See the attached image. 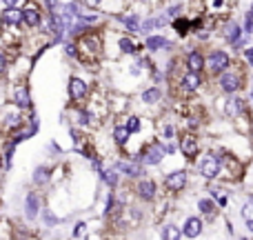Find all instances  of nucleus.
Here are the masks:
<instances>
[{"mask_svg": "<svg viewBox=\"0 0 253 240\" xmlns=\"http://www.w3.org/2000/svg\"><path fill=\"white\" fill-rule=\"evenodd\" d=\"M198 174L205 180H215L220 174H222V156L215 151H207L200 160L196 162Z\"/></svg>", "mask_w": 253, "mask_h": 240, "instance_id": "f257e3e1", "label": "nucleus"}, {"mask_svg": "<svg viewBox=\"0 0 253 240\" xmlns=\"http://www.w3.org/2000/svg\"><path fill=\"white\" fill-rule=\"evenodd\" d=\"M242 87H245V76H242L238 69H227L218 76V89L222 94H227V96L238 94Z\"/></svg>", "mask_w": 253, "mask_h": 240, "instance_id": "f03ea898", "label": "nucleus"}, {"mask_svg": "<svg viewBox=\"0 0 253 240\" xmlns=\"http://www.w3.org/2000/svg\"><path fill=\"white\" fill-rule=\"evenodd\" d=\"M205 58H207L205 69H209L213 76H220L222 71L231 69V53L224 51V49H213V51H209Z\"/></svg>", "mask_w": 253, "mask_h": 240, "instance_id": "7ed1b4c3", "label": "nucleus"}, {"mask_svg": "<svg viewBox=\"0 0 253 240\" xmlns=\"http://www.w3.org/2000/svg\"><path fill=\"white\" fill-rule=\"evenodd\" d=\"M165 156H167V149H165V144L162 143H149V144H144L142 147V151H140V165L142 167H156V165H160L162 160H165Z\"/></svg>", "mask_w": 253, "mask_h": 240, "instance_id": "20e7f679", "label": "nucleus"}, {"mask_svg": "<svg viewBox=\"0 0 253 240\" xmlns=\"http://www.w3.org/2000/svg\"><path fill=\"white\" fill-rule=\"evenodd\" d=\"M178 149H180V153H182L187 160H196V158L200 156V138H198L193 131H187V134L180 138Z\"/></svg>", "mask_w": 253, "mask_h": 240, "instance_id": "39448f33", "label": "nucleus"}, {"mask_svg": "<svg viewBox=\"0 0 253 240\" xmlns=\"http://www.w3.org/2000/svg\"><path fill=\"white\" fill-rule=\"evenodd\" d=\"M22 22V9L20 7H4L0 11V27L2 29H20Z\"/></svg>", "mask_w": 253, "mask_h": 240, "instance_id": "423d86ee", "label": "nucleus"}, {"mask_svg": "<svg viewBox=\"0 0 253 240\" xmlns=\"http://www.w3.org/2000/svg\"><path fill=\"white\" fill-rule=\"evenodd\" d=\"M187 183H189V171L187 169H173L165 176V187L169 189L171 193L182 192V189L187 187Z\"/></svg>", "mask_w": 253, "mask_h": 240, "instance_id": "0eeeda50", "label": "nucleus"}, {"mask_svg": "<svg viewBox=\"0 0 253 240\" xmlns=\"http://www.w3.org/2000/svg\"><path fill=\"white\" fill-rule=\"evenodd\" d=\"M22 22H25L27 29H38V27H42V13H40V7L34 0H29L27 7H22Z\"/></svg>", "mask_w": 253, "mask_h": 240, "instance_id": "6e6552de", "label": "nucleus"}, {"mask_svg": "<svg viewBox=\"0 0 253 240\" xmlns=\"http://www.w3.org/2000/svg\"><path fill=\"white\" fill-rule=\"evenodd\" d=\"M13 105H16L18 111H31L34 109V100H31V94L29 87L22 83H18L13 87Z\"/></svg>", "mask_w": 253, "mask_h": 240, "instance_id": "1a4fd4ad", "label": "nucleus"}, {"mask_svg": "<svg viewBox=\"0 0 253 240\" xmlns=\"http://www.w3.org/2000/svg\"><path fill=\"white\" fill-rule=\"evenodd\" d=\"M67 94H69V100H71V102L84 100V98H87V94H89L87 80L78 78V76H71V78H69V85H67Z\"/></svg>", "mask_w": 253, "mask_h": 240, "instance_id": "9d476101", "label": "nucleus"}, {"mask_svg": "<svg viewBox=\"0 0 253 240\" xmlns=\"http://www.w3.org/2000/svg\"><path fill=\"white\" fill-rule=\"evenodd\" d=\"M202 85H205V80H202V74H198V71H184L180 76V89L184 94H198L202 89Z\"/></svg>", "mask_w": 253, "mask_h": 240, "instance_id": "9b49d317", "label": "nucleus"}, {"mask_svg": "<svg viewBox=\"0 0 253 240\" xmlns=\"http://www.w3.org/2000/svg\"><path fill=\"white\" fill-rule=\"evenodd\" d=\"M144 49H147L149 53H158V51H169L171 47H173V43L171 40H167L162 34H149L147 38H144Z\"/></svg>", "mask_w": 253, "mask_h": 240, "instance_id": "f8f14e48", "label": "nucleus"}, {"mask_svg": "<svg viewBox=\"0 0 253 240\" xmlns=\"http://www.w3.org/2000/svg\"><path fill=\"white\" fill-rule=\"evenodd\" d=\"M47 34H51V40H53V43H62V38H65V34H67V25H65V20H62L60 11H58V13H51V16H49Z\"/></svg>", "mask_w": 253, "mask_h": 240, "instance_id": "ddd939ff", "label": "nucleus"}, {"mask_svg": "<svg viewBox=\"0 0 253 240\" xmlns=\"http://www.w3.org/2000/svg\"><path fill=\"white\" fill-rule=\"evenodd\" d=\"M245 109H247V102L242 100V98H238L236 94L233 96H229L227 100H224V105H222V111H224V116L227 118H240L242 114H245Z\"/></svg>", "mask_w": 253, "mask_h": 240, "instance_id": "4468645a", "label": "nucleus"}, {"mask_svg": "<svg viewBox=\"0 0 253 240\" xmlns=\"http://www.w3.org/2000/svg\"><path fill=\"white\" fill-rule=\"evenodd\" d=\"M116 20H118L120 25H125L129 34H142V18H140V13H135V11L118 13Z\"/></svg>", "mask_w": 253, "mask_h": 240, "instance_id": "2eb2a0df", "label": "nucleus"}, {"mask_svg": "<svg viewBox=\"0 0 253 240\" xmlns=\"http://www.w3.org/2000/svg\"><path fill=\"white\" fill-rule=\"evenodd\" d=\"M184 65H187V71H198V74H200V71L207 67V58H205V53H202L198 47H191L187 51Z\"/></svg>", "mask_w": 253, "mask_h": 240, "instance_id": "dca6fc26", "label": "nucleus"}, {"mask_svg": "<svg viewBox=\"0 0 253 240\" xmlns=\"http://www.w3.org/2000/svg\"><path fill=\"white\" fill-rule=\"evenodd\" d=\"M135 193H138L140 200L151 202L153 198L158 196V187L151 178H138V185H135Z\"/></svg>", "mask_w": 253, "mask_h": 240, "instance_id": "f3484780", "label": "nucleus"}, {"mask_svg": "<svg viewBox=\"0 0 253 240\" xmlns=\"http://www.w3.org/2000/svg\"><path fill=\"white\" fill-rule=\"evenodd\" d=\"M242 36H245V29L240 27V22H236V20H229L227 25L222 27V38H224V43L227 45H238L242 40Z\"/></svg>", "mask_w": 253, "mask_h": 240, "instance_id": "a211bd4d", "label": "nucleus"}, {"mask_svg": "<svg viewBox=\"0 0 253 240\" xmlns=\"http://www.w3.org/2000/svg\"><path fill=\"white\" fill-rule=\"evenodd\" d=\"M116 169L120 171L123 176H126V178H142V174H144V169H142V165H140V160H118L116 162Z\"/></svg>", "mask_w": 253, "mask_h": 240, "instance_id": "6ab92c4d", "label": "nucleus"}, {"mask_svg": "<svg viewBox=\"0 0 253 240\" xmlns=\"http://www.w3.org/2000/svg\"><path fill=\"white\" fill-rule=\"evenodd\" d=\"M205 232V223H202V218H198V216H191V218L184 220L182 225V236L184 238H198L200 234Z\"/></svg>", "mask_w": 253, "mask_h": 240, "instance_id": "aec40b11", "label": "nucleus"}, {"mask_svg": "<svg viewBox=\"0 0 253 240\" xmlns=\"http://www.w3.org/2000/svg\"><path fill=\"white\" fill-rule=\"evenodd\" d=\"M38 214H40V196H38V192H29L25 200V216L29 220H36Z\"/></svg>", "mask_w": 253, "mask_h": 240, "instance_id": "412c9836", "label": "nucleus"}, {"mask_svg": "<svg viewBox=\"0 0 253 240\" xmlns=\"http://www.w3.org/2000/svg\"><path fill=\"white\" fill-rule=\"evenodd\" d=\"M111 138H114L116 147L125 149L126 144H129V140H131V131L126 129V125L123 122V125H116V127H114V134H111Z\"/></svg>", "mask_w": 253, "mask_h": 240, "instance_id": "4be33fe9", "label": "nucleus"}, {"mask_svg": "<svg viewBox=\"0 0 253 240\" xmlns=\"http://www.w3.org/2000/svg\"><path fill=\"white\" fill-rule=\"evenodd\" d=\"M171 27H173V31H175V36H180V38H187L189 34H191V18H187V16H180V18H175V20H171Z\"/></svg>", "mask_w": 253, "mask_h": 240, "instance_id": "5701e85b", "label": "nucleus"}, {"mask_svg": "<svg viewBox=\"0 0 253 240\" xmlns=\"http://www.w3.org/2000/svg\"><path fill=\"white\" fill-rule=\"evenodd\" d=\"M140 100H142V105H158V102L162 100V89L160 87H147L142 94H140Z\"/></svg>", "mask_w": 253, "mask_h": 240, "instance_id": "b1692460", "label": "nucleus"}, {"mask_svg": "<svg viewBox=\"0 0 253 240\" xmlns=\"http://www.w3.org/2000/svg\"><path fill=\"white\" fill-rule=\"evenodd\" d=\"M118 49L123 53H126V56H138L140 45L135 43L133 38H129V36H120V38H118Z\"/></svg>", "mask_w": 253, "mask_h": 240, "instance_id": "393cba45", "label": "nucleus"}, {"mask_svg": "<svg viewBox=\"0 0 253 240\" xmlns=\"http://www.w3.org/2000/svg\"><path fill=\"white\" fill-rule=\"evenodd\" d=\"M51 180V169H49L47 165H38L34 169V183L36 185H44Z\"/></svg>", "mask_w": 253, "mask_h": 240, "instance_id": "a878e982", "label": "nucleus"}, {"mask_svg": "<svg viewBox=\"0 0 253 240\" xmlns=\"http://www.w3.org/2000/svg\"><path fill=\"white\" fill-rule=\"evenodd\" d=\"M74 118H76V122H78L80 127H91L96 116H93L91 109H76V116H74Z\"/></svg>", "mask_w": 253, "mask_h": 240, "instance_id": "bb28decb", "label": "nucleus"}, {"mask_svg": "<svg viewBox=\"0 0 253 240\" xmlns=\"http://www.w3.org/2000/svg\"><path fill=\"white\" fill-rule=\"evenodd\" d=\"M198 209H200L202 216H215L218 205H215L211 198H200V200H198Z\"/></svg>", "mask_w": 253, "mask_h": 240, "instance_id": "cd10ccee", "label": "nucleus"}, {"mask_svg": "<svg viewBox=\"0 0 253 240\" xmlns=\"http://www.w3.org/2000/svg\"><path fill=\"white\" fill-rule=\"evenodd\" d=\"M182 238V229L178 225H165L162 227V240H180Z\"/></svg>", "mask_w": 253, "mask_h": 240, "instance_id": "c85d7f7f", "label": "nucleus"}, {"mask_svg": "<svg viewBox=\"0 0 253 240\" xmlns=\"http://www.w3.org/2000/svg\"><path fill=\"white\" fill-rule=\"evenodd\" d=\"M126 129L131 131V136H135V134H140V129H142V122H140L138 116H126Z\"/></svg>", "mask_w": 253, "mask_h": 240, "instance_id": "c756f323", "label": "nucleus"}, {"mask_svg": "<svg viewBox=\"0 0 253 240\" xmlns=\"http://www.w3.org/2000/svg\"><path fill=\"white\" fill-rule=\"evenodd\" d=\"M242 218L247 220V223H253V202L247 200L245 207H242Z\"/></svg>", "mask_w": 253, "mask_h": 240, "instance_id": "7c9ffc66", "label": "nucleus"}, {"mask_svg": "<svg viewBox=\"0 0 253 240\" xmlns=\"http://www.w3.org/2000/svg\"><path fill=\"white\" fill-rule=\"evenodd\" d=\"M7 67H9V56H7V49H2L0 47V76L7 71Z\"/></svg>", "mask_w": 253, "mask_h": 240, "instance_id": "2f4dec72", "label": "nucleus"}, {"mask_svg": "<svg viewBox=\"0 0 253 240\" xmlns=\"http://www.w3.org/2000/svg\"><path fill=\"white\" fill-rule=\"evenodd\" d=\"M44 9L49 11V16H51V13H58V9H60V0H44Z\"/></svg>", "mask_w": 253, "mask_h": 240, "instance_id": "473e14b6", "label": "nucleus"}, {"mask_svg": "<svg viewBox=\"0 0 253 240\" xmlns=\"http://www.w3.org/2000/svg\"><path fill=\"white\" fill-rule=\"evenodd\" d=\"M65 53L69 58H78V45H76V40H74V43H67L65 45Z\"/></svg>", "mask_w": 253, "mask_h": 240, "instance_id": "72a5a7b5", "label": "nucleus"}, {"mask_svg": "<svg viewBox=\"0 0 253 240\" xmlns=\"http://www.w3.org/2000/svg\"><path fill=\"white\" fill-rule=\"evenodd\" d=\"M242 56H245V62L253 69V47H245L242 49Z\"/></svg>", "mask_w": 253, "mask_h": 240, "instance_id": "f704fd0d", "label": "nucleus"}, {"mask_svg": "<svg viewBox=\"0 0 253 240\" xmlns=\"http://www.w3.org/2000/svg\"><path fill=\"white\" fill-rule=\"evenodd\" d=\"M173 136H175V127L173 125H167L165 129H162V138L165 140H173Z\"/></svg>", "mask_w": 253, "mask_h": 240, "instance_id": "c9c22d12", "label": "nucleus"}, {"mask_svg": "<svg viewBox=\"0 0 253 240\" xmlns=\"http://www.w3.org/2000/svg\"><path fill=\"white\" fill-rule=\"evenodd\" d=\"M84 229H87V225H84V223H78V225H76V229H74V238L83 236V234H84Z\"/></svg>", "mask_w": 253, "mask_h": 240, "instance_id": "e433bc0d", "label": "nucleus"}, {"mask_svg": "<svg viewBox=\"0 0 253 240\" xmlns=\"http://www.w3.org/2000/svg\"><path fill=\"white\" fill-rule=\"evenodd\" d=\"M2 2V7H20L22 0H0Z\"/></svg>", "mask_w": 253, "mask_h": 240, "instance_id": "4c0bfd02", "label": "nucleus"}, {"mask_svg": "<svg viewBox=\"0 0 253 240\" xmlns=\"http://www.w3.org/2000/svg\"><path fill=\"white\" fill-rule=\"evenodd\" d=\"M105 2V0H84V4L87 7H91V9H96V7H100V4Z\"/></svg>", "mask_w": 253, "mask_h": 240, "instance_id": "58836bf2", "label": "nucleus"}, {"mask_svg": "<svg viewBox=\"0 0 253 240\" xmlns=\"http://www.w3.org/2000/svg\"><path fill=\"white\" fill-rule=\"evenodd\" d=\"M140 2H156V0H140Z\"/></svg>", "mask_w": 253, "mask_h": 240, "instance_id": "ea45409f", "label": "nucleus"}, {"mask_svg": "<svg viewBox=\"0 0 253 240\" xmlns=\"http://www.w3.org/2000/svg\"><path fill=\"white\" fill-rule=\"evenodd\" d=\"M0 171H2V156H0Z\"/></svg>", "mask_w": 253, "mask_h": 240, "instance_id": "a19ab883", "label": "nucleus"}, {"mask_svg": "<svg viewBox=\"0 0 253 240\" xmlns=\"http://www.w3.org/2000/svg\"><path fill=\"white\" fill-rule=\"evenodd\" d=\"M249 96H251V100H253V85H251V94H249Z\"/></svg>", "mask_w": 253, "mask_h": 240, "instance_id": "79ce46f5", "label": "nucleus"}, {"mask_svg": "<svg viewBox=\"0 0 253 240\" xmlns=\"http://www.w3.org/2000/svg\"><path fill=\"white\" fill-rule=\"evenodd\" d=\"M249 11H251V13H253V0H251V7H249Z\"/></svg>", "mask_w": 253, "mask_h": 240, "instance_id": "37998d69", "label": "nucleus"}, {"mask_svg": "<svg viewBox=\"0 0 253 240\" xmlns=\"http://www.w3.org/2000/svg\"><path fill=\"white\" fill-rule=\"evenodd\" d=\"M240 240H245V238H240Z\"/></svg>", "mask_w": 253, "mask_h": 240, "instance_id": "c03bdc74", "label": "nucleus"}]
</instances>
